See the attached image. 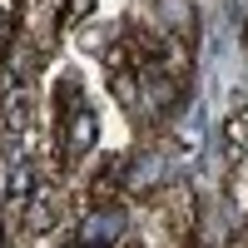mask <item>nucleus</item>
Here are the masks:
<instances>
[{
    "instance_id": "f257e3e1",
    "label": "nucleus",
    "mask_w": 248,
    "mask_h": 248,
    "mask_svg": "<svg viewBox=\"0 0 248 248\" xmlns=\"http://www.w3.org/2000/svg\"><path fill=\"white\" fill-rule=\"evenodd\" d=\"M149 214L159 223L164 243H184L199 229V209H194V189L189 184H164V189L149 194Z\"/></svg>"
},
{
    "instance_id": "f03ea898",
    "label": "nucleus",
    "mask_w": 248,
    "mask_h": 248,
    "mask_svg": "<svg viewBox=\"0 0 248 248\" xmlns=\"http://www.w3.org/2000/svg\"><path fill=\"white\" fill-rule=\"evenodd\" d=\"M124 189H129V154H109L94 164V174L85 184V203L90 209H114Z\"/></svg>"
},
{
    "instance_id": "7ed1b4c3",
    "label": "nucleus",
    "mask_w": 248,
    "mask_h": 248,
    "mask_svg": "<svg viewBox=\"0 0 248 248\" xmlns=\"http://www.w3.org/2000/svg\"><path fill=\"white\" fill-rule=\"evenodd\" d=\"M223 154H229V164L248 154V105L223 119Z\"/></svg>"
},
{
    "instance_id": "20e7f679",
    "label": "nucleus",
    "mask_w": 248,
    "mask_h": 248,
    "mask_svg": "<svg viewBox=\"0 0 248 248\" xmlns=\"http://www.w3.org/2000/svg\"><path fill=\"white\" fill-rule=\"evenodd\" d=\"M229 199H233L238 218H248V154L229 164Z\"/></svg>"
},
{
    "instance_id": "39448f33",
    "label": "nucleus",
    "mask_w": 248,
    "mask_h": 248,
    "mask_svg": "<svg viewBox=\"0 0 248 248\" xmlns=\"http://www.w3.org/2000/svg\"><path fill=\"white\" fill-rule=\"evenodd\" d=\"M15 40V20H10V5L0 0V55H5V45Z\"/></svg>"
},
{
    "instance_id": "423d86ee",
    "label": "nucleus",
    "mask_w": 248,
    "mask_h": 248,
    "mask_svg": "<svg viewBox=\"0 0 248 248\" xmlns=\"http://www.w3.org/2000/svg\"><path fill=\"white\" fill-rule=\"evenodd\" d=\"M114 248H144V238H134V233H124V238H119Z\"/></svg>"
},
{
    "instance_id": "0eeeda50",
    "label": "nucleus",
    "mask_w": 248,
    "mask_h": 248,
    "mask_svg": "<svg viewBox=\"0 0 248 248\" xmlns=\"http://www.w3.org/2000/svg\"><path fill=\"white\" fill-rule=\"evenodd\" d=\"M164 248H199V233H194V238H184V243H164Z\"/></svg>"
}]
</instances>
